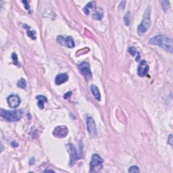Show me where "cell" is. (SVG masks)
Listing matches in <instances>:
<instances>
[{"instance_id":"obj_21","label":"cell","mask_w":173,"mask_h":173,"mask_svg":"<svg viewBox=\"0 0 173 173\" xmlns=\"http://www.w3.org/2000/svg\"><path fill=\"white\" fill-rule=\"evenodd\" d=\"M129 172H139L140 170H139V168L138 166H132L129 169Z\"/></svg>"},{"instance_id":"obj_26","label":"cell","mask_w":173,"mask_h":173,"mask_svg":"<svg viewBox=\"0 0 173 173\" xmlns=\"http://www.w3.org/2000/svg\"><path fill=\"white\" fill-rule=\"evenodd\" d=\"M168 144H170V145H171V146L172 145V136L171 134H170L169 135V137H168Z\"/></svg>"},{"instance_id":"obj_12","label":"cell","mask_w":173,"mask_h":173,"mask_svg":"<svg viewBox=\"0 0 173 173\" xmlns=\"http://www.w3.org/2000/svg\"><path fill=\"white\" fill-rule=\"evenodd\" d=\"M68 80V75L66 73H61L58 74L55 79V83L56 85H60L66 83Z\"/></svg>"},{"instance_id":"obj_20","label":"cell","mask_w":173,"mask_h":173,"mask_svg":"<svg viewBox=\"0 0 173 173\" xmlns=\"http://www.w3.org/2000/svg\"><path fill=\"white\" fill-rule=\"evenodd\" d=\"M162 6L164 11L168 10L170 8V2L168 1H162Z\"/></svg>"},{"instance_id":"obj_11","label":"cell","mask_w":173,"mask_h":173,"mask_svg":"<svg viewBox=\"0 0 173 173\" xmlns=\"http://www.w3.org/2000/svg\"><path fill=\"white\" fill-rule=\"evenodd\" d=\"M87 130H88L89 133H90L91 135H97L96 125H95V122L94 121V120H93L91 117L87 118Z\"/></svg>"},{"instance_id":"obj_1","label":"cell","mask_w":173,"mask_h":173,"mask_svg":"<svg viewBox=\"0 0 173 173\" xmlns=\"http://www.w3.org/2000/svg\"><path fill=\"white\" fill-rule=\"evenodd\" d=\"M149 43L154 45H158L166 51L172 53V39L165 35H158L151 38L149 40Z\"/></svg>"},{"instance_id":"obj_9","label":"cell","mask_w":173,"mask_h":173,"mask_svg":"<svg viewBox=\"0 0 173 173\" xmlns=\"http://www.w3.org/2000/svg\"><path fill=\"white\" fill-rule=\"evenodd\" d=\"M149 70V66L147 62L145 60H141L139 63L138 68H137V74L139 76L144 77L148 73Z\"/></svg>"},{"instance_id":"obj_27","label":"cell","mask_w":173,"mask_h":173,"mask_svg":"<svg viewBox=\"0 0 173 173\" xmlns=\"http://www.w3.org/2000/svg\"><path fill=\"white\" fill-rule=\"evenodd\" d=\"M44 172H54L53 170H45Z\"/></svg>"},{"instance_id":"obj_18","label":"cell","mask_w":173,"mask_h":173,"mask_svg":"<svg viewBox=\"0 0 173 173\" xmlns=\"http://www.w3.org/2000/svg\"><path fill=\"white\" fill-rule=\"evenodd\" d=\"M17 86L19 88L21 89H25L26 87V82L24 79H20L17 83Z\"/></svg>"},{"instance_id":"obj_6","label":"cell","mask_w":173,"mask_h":173,"mask_svg":"<svg viewBox=\"0 0 173 173\" xmlns=\"http://www.w3.org/2000/svg\"><path fill=\"white\" fill-rule=\"evenodd\" d=\"M79 68L81 74L83 75V76L87 79V81L92 79L93 74L90 69V65L88 62H83L81 64H79Z\"/></svg>"},{"instance_id":"obj_22","label":"cell","mask_w":173,"mask_h":173,"mask_svg":"<svg viewBox=\"0 0 173 173\" xmlns=\"http://www.w3.org/2000/svg\"><path fill=\"white\" fill-rule=\"evenodd\" d=\"M26 34L28 37H30L31 39H36V35H35V31H27Z\"/></svg>"},{"instance_id":"obj_3","label":"cell","mask_w":173,"mask_h":173,"mask_svg":"<svg viewBox=\"0 0 173 173\" xmlns=\"http://www.w3.org/2000/svg\"><path fill=\"white\" fill-rule=\"evenodd\" d=\"M104 160L98 154H93L90 162V172H98L103 168Z\"/></svg>"},{"instance_id":"obj_25","label":"cell","mask_w":173,"mask_h":173,"mask_svg":"<svg viewBox=\"0 0 173 173\" xmlns=\"http://www.w3.org/2000/svg\"><path fill=\"white\" fill-rule=\"evenodd\" d=\"M22 3H24L25 8H26V10H30V7H29V6H28V1H22Z\"/></svg>"},{"instance_id":"obj_5","label":"cell","mask_w":173,"mask_h":173,"mask_svg":"<svg viewBox=\"0 0 173 173\" xmlns=\"http://www.w3.org/2000/svg\"><path fill=\"white\" fill-rule=\"evenodd\" d=\"M66 147H67V149L68 152L70 153V165H72L76 160H78L83 157V152L82 151H77L76 147H74V145L72 144H68L66 145Z\"/></svg>"},{"instance_id":"obj_8","label":"cell","mask_w":173,"mask_h":173,"mask_svg":"<svg viewBox=\"0 0 173 173\" xmlns=\"http://www.w3.org/2000/svg\"><path fill=\"white\" fill-rule=\"evenodd\" d=\"M68 134V129L67 127L64 125L56 126L53 131V136L58 137V138H64L67 136Z\"/></svg>"},{"instance_id":"obj_15","label":"cell","mask_w":173,"mask_h":173,"mask_svg":"<svg viewBox=\"0 0 173 173\" xmlns=\"http://www.w3.org/2000/svg\"><path fill=\"white\" fill-rule=\"evenodd\" d=\"M89 9L92 10H95L96 9V7H95V1H90L87 4L86 6L83 9V11H84L85 14L86 15H89L90 14V11H89Z\"/></svg>"},{"instance_id":"obj_4","label":"cell","mask_w":173,"mask_h":173,"mask_svg":"<svg viewBox=\"0 0 173 173\" xmlns=\"http://www.w3.org/2000/svg\"><path fill=\"white\" fill-rule=\"evenodd\" d=\"M150 24H151L150 14L149 12L147 11L145 12L144 17H143L141 24L137 27V33H138V35H140V36L144 35L145 33H146V31L148 30V28L150 26Z\"/></svg>"},{"instance_id":"obj_19","label":"cell","mask_w":173,"mask_h":173,"mask_svg":"<svg viewBox=\"0 0 173 173\" xmlns=\"http://www.w3.org/2000/svg\"><path fill=\"white\" fill-rule=\"evenodd\" d=\"M130 21H131V13L129 12H127L126 15L124 16V24H126V26H129V24H130Z\"/></svg>"},{"instance_id":"obj_23","label":"cell","mask_w":173,"mask_h":173,"mask_svg":"<svg viewBox=\"0 0 173 173\" xmlns=\"http://www.w3.org/2000/svg\"><path fill=\"white\" fill-rule=\"evenodd\" d=\"M12 59H13L14 62V64H16V65H17L18 64V56L16 55V53H12Z\"/></svg>"},{"instance_id":"obj_16","label":"cell","mask_w":173,"mask_h":173,"mask_svg":"<svg viewBox=\"0 0 173 173\" xmlns=\"http://www.w3.org/2000/svg\"><path fill=\"white\" fill-rule=\"evenodd\" d=\"M129 53L131 54L133 56L135 57V60H136L137 62H138L139 60H140V53L139 52L137 51V50L134 47H130L128 49Z\"/></svg>"},{"instance_id":"obj_14","label":"cell","mask_w":173,"mask_h":173,"mask_svg":"<svg viewBox=\"0 0 173 173\" xmlns=\"http://www.w3.org/2000/svg\"><path fill=\"white\" fill-rule=\"evenodd\" d=\"M36 99L38 100L37 105H38L39 108L41 110H43L44 108V104L47 103L48 101V100H47V99L45 96H43V95H37L36 97Z\"/></svg>"},{"instance_id":"obj_2","label":"cell","mask_w":173,"mask_h":173,"mask_svg":"<svg viewBox=\"0 0 173 173\" xmlns=\"http://www.w3.org/2000/svg\"><path fill=\"white\" fill-rule=\"evenodd\" d=\"M22 114H23V112L20 110L10 111V110L1 109V111H0L1 117L9 122L18 121L22 118Z\"/></svg>"},{"instance_id":"obj_17","label":"cell","mask_w":173,"mask_h":173,"mask_svg":"<svg viewBox=\"0 0 173 173\" xmlns=\"http://www.w3.org/2000/svg\"><path fill=\"white\" fill-rule=\"evenodd\" d=\"M104 16V11L101 8H96L95 9V13L93 14V17L95 18V20H101Z\"/></svg>"},{"instance_id":"obj_13","label":"cell","mask_w":173,"mask_h":173,"mask_svg":"<svg viewBox=\"0 0 173 173\" xmlns=\"http://www.w3.org/2000/svg\"><path fill=\"white\" fill-rule=\"evenodd\" d=\"M90 89L95 98L96 99L97 101H100V100H101V94H100L99 90V89L97 88V87L95 86L94 85H92L91 86Z\"/></svg>"},{"instance_id":"obj_10","label":"cell","mask_w":173,"mask_h":173,"mask_svg":"<svg viewBox=\"0 0 173 173\" xmlns=\"http://www.w3.org/2000/svg\"><path fill=\"white\" fill-rule=\"evenodd\" d=\"M7 101L8 105L11 108H18L20 104V98L17 95H11L7 98Z\"/></svg>"},{"instance_id":"obj_7","label":"cell","mask_w":173,"mask_h":173,"mask_svg":"<svg viewBox=\"0 0 173 173\" xmlns=\"http://www.w3.org/2000/svg\"><path fill=\"white\" fill-rule=\"evenodd\" d=\"M57 42L62 46H65L68 48H72L74 47V41L72 37H64L62 35L58 36Z\"/></svg>"},{"instance_id":"obj_24","label":"cell","mask_w":173,"mask_h":173,"mask_svg":"<svg viewBox=\"0 0 173 173\" xmlns=\"http://www.w3.org/2000/svg\"><path fill=\"white\" fill-rule=\"evenodd\" d=\"M72 93L71 91H68V92H67V93H66L65 95H64V99H66L69 98V97L72 95Z\"/></svg>"}]
</instances>
